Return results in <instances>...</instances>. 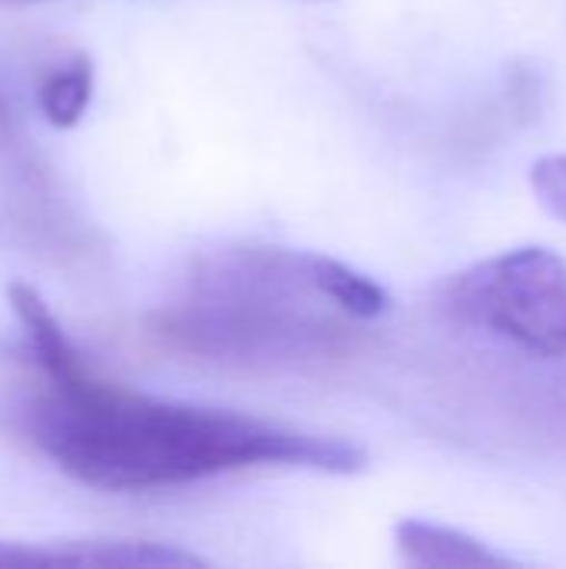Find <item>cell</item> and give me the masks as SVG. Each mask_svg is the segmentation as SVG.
<instances>
[{
  "instance_id": "1",
  "label": "cell",
  "mask_w": 566,
  "mask_h": 569,
  "mask_svg": "<svg viewBox=\"0 0 566 569\" xmlns=\"http://www.w3.org/2000/svg\"><path fill=\"white\" fill-rule=\"evenodd\" d=\"M20 427L60 473L107 493L183 487L250 467L320 473L367 467V453L350 440L143 397L93 377L83 360L40 377V390L20 410Z\"/></svg>"
},
{
  "instance_id": "9",
  "label": "cell",
  "mask_w": 566,
  "mask_h": 569,
  "mask_svg": "<svg viewBox=\"0 0 566 569\" xmlns=\"http://www.w3.org/2000/svg\"><path fill=\"white\" fill-rule=\"evenodd\" d=\"M0 3H30V0H0Z\"/></svg>"
},
{
  "instance_id": "8",
  "label": "cell",
  "mask_w": 566,
  "mask_h": 569,
  "mask_svg": "<svg viewBox=\"0 0 566 569\" xmlns=\"http://www.w3.org/2000/svg\"><path fill=\"white\" fill-rule=\"evenodd\" d=\"M530 187L554 217L566 220V153L540 157L530 167Z\"/></svg>"
},
{
  "instance_id": "6",
  "label": "cell",
  "mask_w": 566,
  "mask_h": 569,
  "mask_svg": "<svg viewBox=\"0 0 566 569\" xmlns=\"http://www.w3.org/2000/svg\"><path fill=\"white\" fill-rule=\"evenodd\" d=\"M310 273H314V283L317 290L347 317L354 320H374V317H384L387 307H390V297L387 290L370 280L367 273L334 260V257H324V253H310Z\"/></svg>"
},
{
  "instance_id": "5",
  "label": "cell",
  "mask_w": 566,
  "mask_h": 569,
  "mask_svg": "<svg viewBox=\"0 0 566 569\" xmlns=\"http://www.w3.org/2000/svg\"><path fill=\"white\" fill-rule=\"evenodd\" d=\"M130 550L127 540H0V567L37 569V567H80V569H120Z\"/></svg>"
},
{
  "instance_id": "3",
  "label": "cell",
  "mask_w": 566,
  "mask_h": 569,
  "mask_svg": "<svg viewBox=\"0 0 566 569\" xmlns=\"http://www.w3.org/2000/svg\"><path fill=\"white\" fill-rule=\"evenodd\" d=\"M447 307L527 353L566 357V260L547 247L487 257L447 283Z\"/></svg>"
},
{
  "instance_id": "4",
  "label": "cell",
  "mask_w": 566,
  "mask_h": 569,
  "mask_svg": "<svg viewBox=\"0 0 566 569\" xmlns=\"http://www.w3.org/2000/svg\"><path fill=\"white\" fill-rule=\"evenodd\" d=\"M397 553L410 567H440V569H500L510 567V557L490 550L484 540L430 523V520H400L394 530Z\"/></svg>"
},
{
  "instance_id": "2",
  "label": "cell",
  "mask_w": 566,
  "mask_h": 569,
  "mask_svg": "<svg viewBox=\"0 0 566 569\" xmlns=\"http://www.w3.org/2000/svg\"><path fill=\"white\" fill-rule=\"evenodd\" d=\"M310 303H330L314 283L310 253L214 250L187 270L177 297L153 317V333L210 360L300 357L327 350L344 330L314 317Z\"/></svg>"
},
{
  "instance_id": "7",
  "label": "cell",
  "mask_w": 566,
  "mask_h": 569,
  "mask_svg": "<svg viewBox=\"0 0 566 569\" xmlns=\"http://www.w3.org/2000/svg\"><path fill=\"white\" fill-rule=\"evenodd\" d=\"M93 97V67L77 57L47 73L40 83V110L53 127H73Z\"/></svg>"
}]
</instances>
